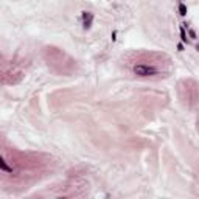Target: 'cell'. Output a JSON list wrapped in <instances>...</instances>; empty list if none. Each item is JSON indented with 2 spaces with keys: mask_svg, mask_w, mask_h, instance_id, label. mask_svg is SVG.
Returning a JSON list of instances; mask_svg holds the SVG:
<instances>
[{
  "mask_svg": "<svg viewBox=\"0 0 199 199\" xmlns=\"http://www.w3.org/2000/svg\"><path fill=\"white\" fill-rule=\"evenodd\" d=\"M132 70H134L135 75L142 76V78H145V76H152V75L159 73V70H157L154 65H146V64H137V65H134Z\"/></svg>",
  "mask_w": 199,
  "mask_h": 199,
  "instance_id": "obj_1",
  "label": "cell"
},
{
  "mask_svg": "<svg viewBox=\"0 0 199 199\" xmlns=\"http://www.w3.org/2000/svg\"><path fill=\"white\" fill-rule=\"evenodd\" d=\"M81 19H83V28L84 30H89L92 26V22H93V14L90 11H83L81 14Z\"/></svg>",
  "mask_w": 199,
  "mask_h": 199,
  "instance_id": "obj_2",
  "label": "cell"
},
{
  "mask_svg": "<svg viewBox=\"0 0 199 199\" xmlns=\"http://www.w3.org/2000/svg\"><path fill=\"white\" fill-rule=\"evenodd\" d=\"M187 5L185 3H179V14L180 16H187Z\"/></svg>",
  "mask_w": 199,
  "mask_h": 199,
  "instance_id": "obj_3",
  "label": "cell"
},
{
  "mask_svg": "<svg viewBox=\"0 0 199 199\" xmlns=\"http://www.w3.org/2000/svg\"><path fill=\"white\" fill-rule=\"evenodd\" d=\"M0 165H2V170H3V171H6V173H13V168H10V166L6 165V160H5V159H2Z\"/></svg>",
  "mask_w": 199,
  "mask_h": 199,
  "instance_id": "obj_4",
  "label": "cell"
},
{
  "mask_svg": "<svg viewBox=\"0 0 199 199\" xmlns=\"http://www.w3.org/2000/svg\"><path fill=\"white\" fill-rule=\"evenodd\" d=\"M180 40H182V42H187V33H185L184 26H180Z\"/></svg>",
  "mask_w": 199,
  "mask_h": 199,
  "instance_id": "obj_5",
  "label": "cell"
},
{
  "mask_svg": "<svg viewBox=\"0 0 199 199\" xmlns=\"http://www.w3.org/2000/svg\"><path fill=\"white\" fill-rule=\"evenodd\" d=\"M188 33H190V38H196V33H194V31H193V30H190V31H188Z\"/></svg>",
  "mask_w": 199,
  "mask_h": 199,
  "instance_id": "obj_6",
  "label": "cell"
},
{
  "mask_svg": "<svg viewBox=\"0 0 199 199\" xmlns=\"http://www.w3.org/2000/svg\"><path fill=\"white\" fill-rule=\"evenodd\" d=\"M177 50H179V51H182V50H184V45H182V44H177Z\"/></svg>",
  "mask_w": 199,
  "mask_h": 199,
  "instance_id": "obj_7",
  "label": "cell"
},
{
  "mask_svg": "<svg viewBox=\"0 0 199 199\" xmlns=\"http://www.w3.org/2000/svg\"><path fill=\"white\" fill-rule=\"evenodd\" d=\"M196 50H198V51H199V45H198V47H196Z\"/></svg>",
  "mask_w": 199,
  "mask_h": 199,
  "instance_id": "obj_8",
  "label": "cell"
}]
</instances>
